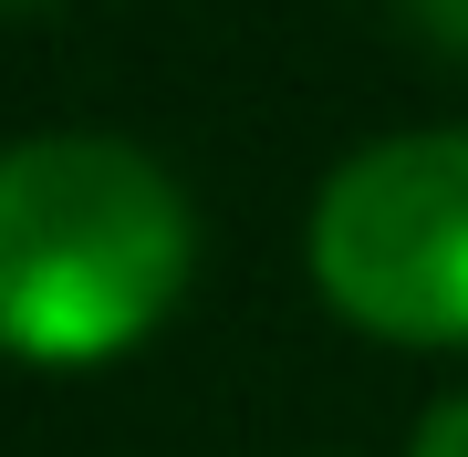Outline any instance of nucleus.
I'll return each instance as SVG.
<instances>
[{
    "mask_svg": "<svg viewBox=\"0 0 468 457\" xmlns=\"http://www.w3.org/2000/svg\"><path fill=\"white\" fill-rule=\"evenodd\" d=\"M406 457H468V395H437L417 416V437H406Z\"/></svg>",
    "mask_w": 468,
    "mask_h": 457,
    "instance_id": "7ed1b4c3",
    "label": "nucleus"
},
{
    "mask_svg": "<svg viewBox=\"0 0 468 457\" xmlns=\"http://www.w3.org/2000/svg\"><path fill=\"white\" fill-rule=\"evenodd\" d=\"M427 11H437V21H448V32H468V0H427Z\"/></svg>",
    "mask_w": 468,
    "mask_h": 457,
    "instance_id": "20e7f679",
    "label": "nucleus"
},
{
    "mask_svg": "<svg viewBox=\"0 0 468 457\" xmlns=\"http://www.w3.org/2000/svg\"><path fill=\"white\" fill-rule=\"evenodd\" d=\"M198 229L177 177L125 136L0 146V343L32 364H104L177 302Z\"/></svg>",
    "mask_w": 468,
    "mask_h": 457,
    "instance_id": "f257e3e1",
    "label": "nucleus"
},
{
    "mask_svg": "<svg viewBox=\"0 0 468 457\" xmlns=\"http://www.w3.org/2000/svg\"><path fill=\"white\" fill-rule=\"evenodd\" d=\"M313 281L385 343H468V125L385 136L323 177Z\"/></svg>",
    "mask_w": 468,
    "mask_h": 457,
    "instance_id": "f03ea898",
    "label": "nucleus"
}]
</instances>
